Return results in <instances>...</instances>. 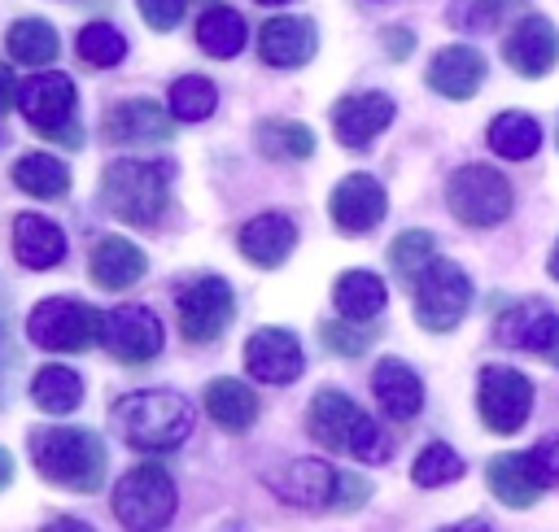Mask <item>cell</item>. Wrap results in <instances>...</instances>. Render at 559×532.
I'll list each match as a JSON object with an SVG mask.
<instances>
[{
  "label": "cell",
  "mask_w": 559,
  "mask_h": 532,
  "mask_svg": "<svg viewBox=\"0 0 559 532\" xmlns=\"http://www.w3.org/2000/svg\"><path fill=\"white\" fill-rule=\"evenodd\" d=\"M162 318L148 305H118L109 314H100V344L127 362V366H144L162 353Z\"/></svg>",
  "instance_id": "7c38bea8"
},
{
  "label": "cell",
  "mask_w": 559,
  "mask_h": 532,
  "mask_svg": "<svg viewBox=\"0 0 559 532\" xmlns=\"http://www.w3.org/2000/svg\"><path fill=\"white\" fill-rule=\"evenodd\" d=\"M258 4H288V0H258Z\"/></svg>",
  "instance_id": "681fc988"
},
{
  "label": "cell",
  "mask_w": 559,
  "mask_h": 532,
  "mask_svg": "<svg viewBox=\"0 0 559 532\" xmlns=\"http://www.w3.org/2000/svg\"><path fill=\"white\" fill-rule=\"evenodd\" d=\"M485 70H489V65H485V57H480L472 44H450V48L432 52L424 78H428V87H432L437 96H445V100H467V96H476V87L485 83Z\"/></svg>",
  "instance_id": "d6986e66"
},
{
  "label": "cell",
  "mask_w": 559,
  "mask_h": 532,
  "mask_svg": "<svg viewBox=\"0 0 559 532\" xmlns=\"http://www.w3.org/2000/svg\"><path fill=\"white\" fill-rule=\"evenodd\" d=\"M301 344L284 327H258L245 340V371L262 384H293L301 375Z\"/></svg>",
  "instance_id": "9a60e30c"
},
{
  "label": "cell",
  "mask_w": 559,
  "mask_h": 532,
  "mask_svg": "<svg viewBox=\"0 0 559 532\" xmlns=\"http://www.w3.org/2000/svg\"><path fill=\"white\" fill-rule=\"evenodd\" d=\"M74 48H79V57H83L87 65H96V70H109V65H118V61L127 57V39H122V31L109 26V22H87V26L79 31Z\"/></svg>",
  "instance_id": "d590c367"
},
{
  "label": "cell",
  "mask_w": 559,
  "mask_h": 532,
  "mask_svg": "<svg viewBox=\"0 0 559 532\" xmlns=\"http://www.w3.org/2000/svg\"><path fill=\"white\" fill-rule=\"evenodd\" d=\"M17 109L22 118L39 131V135H66L70 144L79 135H70L66 126H74V78L61 70H39L31 78L17 83Z\"/></svg>",
  "instance_id": "30bf717a"
},
{
  "label": "cell",
  "mask_w": 559,
  "mask_h": 532,
  "mask_svg": "<svg viewBox=\"0 0 559 532\" xmlns=\"http://www.w3.org/2000/svg\"><path fill=\"white\" fill-rule=\"evenodd\" d=\"M26 336L31 344L52 353H83L100 344V314L74 297H44L26 314Z\"/></svg>",
  "instance_id": "ba28073f"
},
{
  "label": "cell",
  "mask_w": 559,
  "mask_h": 532,
  "mask_svg": "<svg viewBox=\"0 0 559 532\" xmlns=\"http://www.w3.org/2000/svg\"><path fill=\"white\" fill-rule=\"evenodd\" d=\"M144 270H148L144 249L131 244V240H122V235H105V240L92 249V257H87V275H92V283L105 288V292H122V288L140 283Z\"/></svg>",
  "instance_id": "44dd1931"
},
{
  "label": "cell",
  "mask_w": 559,
  "mask_h": 532,
  "mask_svg": "<svg viewBox=\"0 0 559 532\" xmlns=\"http://www.w3.org/2000/svg\"><path fill=\"white\" fill-rule=\"evenodd\" d=\"M546 362H550V366H559V327H555V340L546 344Z\"/></svg>",
  "instance_id": "7dc6e473"
},
{
  "label": "cell",
  "mask_w": 559,
  "mask_h": 532,
  "mask_svg": "<svg viewBox=\"0 0 559 532\" xmlns=\"http://www.w3.org/2000/svg\"><path fill=\"white\" fill-rule=\"evenodd\" d=\"M384 297H389L384 292V279L371 275V270H345L336 279V288H332V301H336L341 318H358V323L376 318L384 310Z\"/></svg>",
  "instance_id": "4dcf8cb0"
},
{
  "label": "cell",
  "mask_w": 559,
  "mask_h": 532,
  "mask_svg": "<svg viewBox=\"0 0 559 532\" xmlns=\"http://www.w3.org/2000/svg\"><path fill=\"white\" fill-rule=\"evenodd\" d=\"M214 105H218V87L205 74H183L170 83V113L179 122H201L214 113Z\"/></svg>",
  "instance_id": "e575fe53"
},
{
  "label": "cell",
  "mask_w": 559,
  "mask_h": 532,
  "mask_svg": "<svg viewBox=\"0 0 559 532\" xmlns=\"http://www.w3.org/2000/svg\"><path fill=\"white\" fill-rule=\"evenodd\" d=\"M371 392L380 401V410L397 423H411L424 410V384L419 375L402 362V358H380L371 371Z\"/></svg>",
  "instance_id": "7402d4cb"
},
{
  "label": "cell",
  "mask_w": 559,
  "mask_h": 532,
  "mask_svg": "<svg viewBox=\"0 0 559 532\" xmlns=\"http://www.w3.org/2000/svg\"><path fill=\"white\" fill-rule=\"evenodd\" d=\"M9 480H13V458H9V449H0V493L9 488Z\"/></svg>",
  "instance_id": "bcb514c9"
},
{
  "label": "cell",
  "mask_w": 559,
  "mask_h": 532,
  "mask_svg": "<svg viewBox=\"0 0 559 532\" xmlns=\"http://www.w3.org/2000/svg\"><path fill=\"white\" fill-rule=\"evenodd\" d=\"M485 484H489V493H493L502 506H511V510H528V506L542 497V484L533 480L524 454H493L489 467H485Z\"/></svg>",
  "instance_id": "4316f807"
},
{
  "label": "cell",
  "mask_w": 559,
  "mask_h": 532,
  "mask_svg": "<svg viewBox=\"0 0 559 532\" xmlns=\"http://www.w3.org/2000/svg\"><path fill=\"white\" fill-rule=\"evenodd\" d=\"M13 100H17V83H13V78H9V70L0 65V113H4V109H13Z\"/></svg>",
  "instance_id": "f6af8a7d"
},
{
  "label": "cell",
  "mask_w": 559,
  "mask_h": 532,
  "mask_svg": "<svg viewBox=\"0 0 559 532\" xmlns=\"http://www.w3.org/2000/svg\"><path fill=\"white\" fill-rule=\"evenodd\" d=\"M432 257H437V240H432L428 231H402V235L389 244V266H393L402 279H419Z\"/></svg>",
  "instance_id": "8d00e7d4"
},
{
  "label": "cell",
  "mask_w": 559,
  "mask_h": 532,
  "mask_svg": "<svg viewBox=\"0 0 559 532\" xmlns=\"http://www.w3.org/2000/svg\"><path fill=\"white\" fill-rule=\"evenodd\" d=\"M489 148L498 153V157H507V161H528L537 148H542V126H537V118L533 113H524V109H507V113H498L493 122H489Z\"/></svg>",
  "instance_id": "f1b7e54d"
},
{
  "label": "cell",
  "mask_w": 559,
  "mask_h": 532,
  "mask_svg": "<svg viewBox=\"0 0 559 532\" xmlns=\"http://www.w3.org/2000/svg\"><path fill=\"white\" fill-rule=\"evenodd\" d=\"M367 497H371V484L362 475H341V488H336L332 510H358Z\"/></svg>",
  "instance_id": "7bdbcfd3"
},
{
  "label": "cell",
  "mask_w": 559,
  "mask_h": 532,
  "mask_svg": "<svg viewBox=\"0 0 559 532\" xmlns=\"http://www.w3.org/2000/svg\"><path fill=\"white\" fill-rule=\"evenodd\" d=\"M31 401L44 410V414H70L79 410L83 401V379L74 366H61V362H48L35 371L31 379Z\"/></svg>",
  "instance_id": "f546056e"
},
{
  "label": "cell",
  "mask_w": 559,
  "mask_h": 532,
  "mask_svg": "<svg viewBox=\"0 0 559 532\" xmlns=\"http://www.w3.org/2000/svg\"><path fill=\"white\" fill-rule=\"evenodd\" d=\"M445 205L463 227H498L511 214V183L493 166H459L445 179Z\"/></svg>",
  "instance_id": "8992f818"
},
{
  "label": "cell",
  "mask_w": 559,
  "mask_h": 532,
  "mask_svg": "<svg viewBox=\"0 0 559 532\" xmlns=\"http://www.w3.org/2000/svg\"><path fill=\"white\" fill-rule=\"evenodd\" d=\"M297 249V227L288 214H258L240 227V253L253 262V266H284L288 253Z\"/></svg>",
  "instance_id": "d4e9b609"
},
{
  "label": "cell",
  "mask_w": 559,
  "mask_h": 532,
  "mask_svg": "<svg viewBox=\"0 0 559 532\" xmlns=\"http://www.w3.org/2000/svg\"><path fill=\"white\" fill-rule=\"evenodd\" d=\"M524 0H463L454 9V26H476V31H489L493 22H502L511 9H520Z\"/></svg>",
  "instance_id": "ab89813d"
},
{
  "label": "cell",
  "mask_w": 559,
  "mask_h": 532,
  "mask_svg": "<svg viewBox=\"0 0 559 532\" xmlns=\"http://www.w3.org/2000/svg\"><path fill=\"white\" fill-rule=\"evenodd\" d=\"M411 48H415V35H411V31H384V52H389L393 61H402Z\"/></svg>",
  "instance_id": "ee69618b"
},
{
  "label": "cell",
  "mask_w": 559,
  "mask_h": 532,
  "mask_svg": "<svg viewBox=\"0 0 559 532\" xmlns=\"http://www.w3.org/2000/svg\"><path fill=\"white\" fill-rule=\"evenodd\" d=\"M179 506L175 480L157 467V462H140L131 471H122L118 488H114V519L122 528L148 532V528H166L170 515Z\"/></svg>",
  "instance_id": "5b68a950"
},
{
  "label": "cell",
  "mask_w": 559,
  "mask_h": 532,
  "mask_svg": "<svg viewBox=\"0 0 559 532\" xmlns=\"http://www.w3.org/2000/svg\"><path fill=\"white\" fill-rule=\"evenodd\" d=\"M393 122V100L384 92H354L332 105V131L345 148H367Z\"/></svg>",
  "instance_id": "e0dca14e"
},
{
  "label": "cell",
  "mask_w": 559,
  "mask_h": 532,
  "mask_svg": "<svg viewBox=\"0 0 559 532\" xmlns=\"http://www.w3.org/2000/svg\"><path fill=\"white\" fill-rule=\"evenodd\" d=\"M314 48H319V35H314L310 17L280 13V17L262 22V31H258V57L271 70H297V65H306L314 57Z\"/></svg>",
  "instance_id": "ac0fdd59"
},
{
  "label": "cell",
  "mask_w": 559,
  "mask_h": 532,
  "mask_svg": "<svg viewBox=\"0 0 559 532\" xmlns=\"http://www.w3.org/2000/svg\"><path fill=\"white\" fill-rule=\"evenodd\" d=\"M258 148L275 161H306L314 153V135L306 122H288V118H271L258 126Z\"/></svg>",
  "instance_id": "836d02e7"
},
{
  "label": "cell",
  "mask_w": 559,
  "mask_h": 532,
  "mask_svg": "<svg viewBox=\"0 0 559 532\" xmlns=\"http://www.w3.org/2000/svg\"><path fill=\"white\" fill-rule=\"evenodd\" d=\"M9 174H13V183H17L26 196H35V201H61V196L70 192V170H66V161H57L52 153H22Z\"/></svg>",
  "instance_id": "83f0119b"
},
{
  "label": "cell",
  "mask_w": 559,
  "mask_h": 532,
  "mask_svg": "<svg viewBox=\"0 0 559 532\" xmlns=\"http://www.w3.org/2000/svg\"><path fill=\"white\" fill-rule=\"evenodd\" d=\"M13 257L26 270H52L66 257V231L44 214H17L13 218Z\"/></svg>",
  "instance_id": "cb8c5ba5"
},
{
  "label": "cell",
  "mask_w": 559,
  "mask_h": 532,
  "mask_svg": "<svg viewBox=\"0 0 559 532\" xmlns=\"http://www.w3.org/2000/svg\"><path fill=\"white\" fill-rule=\"evenodd\" d=\"M502 57H507V65H511L520 78H542V74H550L555 61H559V31H555V22H550V17H537V13L520 17V22L507 31V39H502Z\"/></svg>",
  "instance_id": "5bb4252c"
},
{
  "label": "cell",
  "mask_w": 559,
  "mask_h": 532,
  "mask_svg": "<svg viewBox=\"0 0 559 532\" xmlns=\"http://www.w3.org/2000/svg\"><path fill=\"white\" fill-rule=\"evenodd\" d=\"M306 432L323 449L349 454L354 462H384L389 458V436L380 432V423L362 406H354V397L341 392V388H319L310 397Z\"/></svg>",
  "instance_id": "3957f363"
},
{
  "label": "cell",
  "mask_w": 559,
  "mask_h": 532,
  "mask_svg": "<svg viewBox=\"0 0 559 532\" xmlns=\"http://www.w3.org/2000/svg\"><path fill=\"white\" fill-rule=\"evenodd\" d=\"M524 458H528V471H533V480L542 488H555L559 484V432L555 436H542L533 449H524Z\"/></svg>",
  "instance_id": "60d3db41"
},
{
  "label": "cell",
  "mask_w": 559,
  "mask_h": 532,
  "mask_svg": "<svg viewBox=\"0 0 559 532\" xmlns=\"http://www.w3.org/2000/svg\"><path fill=\"white\" fill-rule=\"evenodd\" d=\"M476 410H480L489 432H498V436L520 432L528 423V414H533L528 375H520L511 366H485L480 371V388H476Z\"/></svg>",
  "instance_id": "8fae6325"
},
{
  "label": "cell",
  "mask_w": 559,
  "mask_h": 532,
  "mask_svg": "<svg viewBox=\"0 0 559 532\" xmlns=\"http://www.w3.org/2000/svg\"><path fill=\"white\" fill-rule=\"evenodd\" d=\"M319 336H323V349H328V353H341V358H358V353H367L371 340H376V331H371L367 323H358V318L323 323Z\"/></svg>",
  "instance_id": "f35d334b"
},
{
  "label": "cell",
  "mask_w": 559,
  "mask_h": 532,
  "mask_svg": "<svg viewBox=\"0 0 559 532\" xmlns=\"http://www.w3.org/2000/svg\"><path fill=\"white\" fill-rule=\"evenodd\" d=\"M472 305V279L459 262L432 257L415 279V323L424 331H454Z\"/></svg>",
  "instance_id": "52a82bcc"
},
{
  "label": "cell",
  "mask_w": 559,
  "mask_h": 532,
  "mask_svg": "<svg viewBox=\"0 0 559 532\" xmlns=\"http://www.w3.org/2000/svg\"><path fill=\"white\" fill-rule=\"evenodd\" d=\"M175 113H166L157 100H122L105 113V140L114 144H153V140H170Z\"/></svg>",
  "instance_id": "603a6c76"
},
{
  "label": "cell",
  "mask_w": 559,
  "mask_h": 532,
  "mask_svg": "<svg viewBox=\"0 0 559 532\" xmlns=\"http://www.w3.org/2000/svg\"><path fill=\"white\" fill-rule=\"evenodd\" d=\"M463 475V458L450 449V445H428L419 458H415V467H411V480L419 484V488H437V484H450V480H459Z\"/></svg>",
  "instance_id": "74e56055"
},
{
  "label": "cell",
  "mask_w": 559,
  "mask_h": 532,
  "mask_svg": "<svg viewBox=\"0 0 559 532\" xmlns=\"http://www.w3.org/2000/svg\"><path fill=\"white\" fill-rule=\"evenodd\" d=\"M175 170L166 161H109L100 174V205L127 227H157L170 205Z\"/></svg>",
  "instance_id": "277c9868"
},
{
  "label": "cell",
  "mask_w": 559,
  "mask_h": 532,
  "mask_svg": "<svg viewBox=\"0 0 559 532\" xmlns=\"http://www.w3.org/2000/svg\"><path fill=\"white\" fill-rule=\"evenodd\" d=\"M555 310L537 297L528 301H515L507 314H498V327H493V340L498 344H511V349H528V353H546V344L555 340Z\"/></svg>",
  "instance_id": "ffe728a7"
},
{
  "label": "cell",
  "mask_w": 559,
  "mask_h": 532,
  "mask_svg": "<svg viewBox=\"0 0 559 532\" xmlns=\"http://www.w3.org/2000/svg\"><path fill=\"white\" fill-rule=\"evenodd\" d=\"M114 423L131 449L162 454L192 436V401L175 388H140V392L118 397Z\"/></svg>",
  "instance_id": "7a4b0ae2"
},
{
  "label": "cell",
  "mask_w": 559,
  "mask_h": 532,
  "mask_svg": "<svg viewBox=\"0 0 559 532\" xmlns=\"http://www.w3.org/2000/svg\"><path fill=\"white\" fill-rule=\"evenodd\" d=\"M550 275H555V279H559V244H555V249H550Z\"/></svg>",
  "instance_id": "c3c4849f"
},
{
  "label": "cell",
  "mask_w": 559,
  "mask_h": 532,
  "mask_svg": "<svg viewBox=\"0 0 559 532\" xmlns=\"http://www.w3.org/2000/svg\"><path fill=\"white\" fill-rule=\"evenodd\" d=\"M31 462L48 484L70 488V493H96L109 471L105 440L87 427H35Z\"/></svg>",
  "instance_id": "6da1fadb"
},
{
  "label": "cell",
  "mask_w": 559,
  "mask_h": 532,
  "mask_svg": "<svg viewBox=\"0 0 559 532\" xmlns=\"http://www.w3.org/2000/svg\"><path fill=\"white\" fill-rule=\"evenodd\" d=\"M197 44H201L205 57H218V61L236 57L245 48V17L236 9H227V4L205 9L197 17Z\"/></svg>",
  "instance_id": "1f68e13d"
},
{
  "label": "cell",
  "mask_w": 559,
  "mask_h": 532,
  "mask_svg": "<svg viewBox=\"0 0 559 532\" xmlns=\"http://www.w3.org/2000/svg\"><path fill=\"white\" fill-rule=\"evenodd\" d=\"M201 406L223 432H249L258 423V392L245 379H231V375L210 379L205 392H201Z\"/></svg>",
  "instance_id": "484cf974"
},
{
  "label": "cell",
  "mask_w": 559,
  "mask_h": 532,
  "mask_svg": "<svg viewBox=\"0 0 559 532\" xmlns=\"http://www.w3.org/2000/svg\"><path fill=\"white\" fill-rule=\"evenodd\" d=\"M4 48L17 65L39 70V65H52V57H57V31L44 17H22L4 31Z\"/></svg>",
  "instance_id": "d6a6232c"
},
{
  "label": "cell",
  "mask_w": 559,
  "mask_h": 532,
  "mask_svg": "<svg viewBox=\"0 0 559 532\" xmlns=\"http://www.w3.org/2000/svg\"><path fill=\"white\" fill-rule=\"evenodd\" d=\"M135 9H140V17H144L153 31H175V26L183 22L188 0H135Z\"/></svg>",
  "instance_id": "b9f144b4"
},
{
  "label": "cell",
  "mask_w": 559,
  "mask_h": 532,
  "mask_svg": "<svg viewBox=\"0 0 559 532\" xmlns=\"http://www.w3.org/2000/svg\"><path fill=\"white\" fill-rule=\"evenodd\" d=\"M271 488H275L288 506H301V510H332L336 488H341V471H332V467L319 462V458H297V462H288L284 471L271 475Z\"/></svg>",
  "instance_id": "2e32d148"
},
{
  "label": "cell",
  "mask_w": 559,
  "mask_h": 532,
  "mask_svg": "<svg viewBox=\"0 0 559 532\" xmlns=\"http://www.w3.org/2000/svg\"><path fill=\"white\" fill-rule=\"evenodd\" d=\"M175 314H179V331H183L192 344H210V340H218V336L227 331V323L236 318L231 283L218 279V275H201V279H192L188 288H179Z\"/></svg>",
  "instance_id": "9c48e42d"
},
{
  "label": "cell",
  "mask_w": 559,
  "mask_h": 532,
  "mask_svg": "<svg viewBox=\"0 0 559 532\" xmlns=\"http://www.w3.org/2000/svg\"><path fill=\"white\" fill-rule=\"evenodd\" d=\"M384 209H389V201H384V188H380V179H371V174H345L336 188H332V196H328V214H332V227L341 231V235H362V231H371L380 218H384Z\"/></svg>",
  "instance_id": "4fadbf2b"
}]
</instances>
